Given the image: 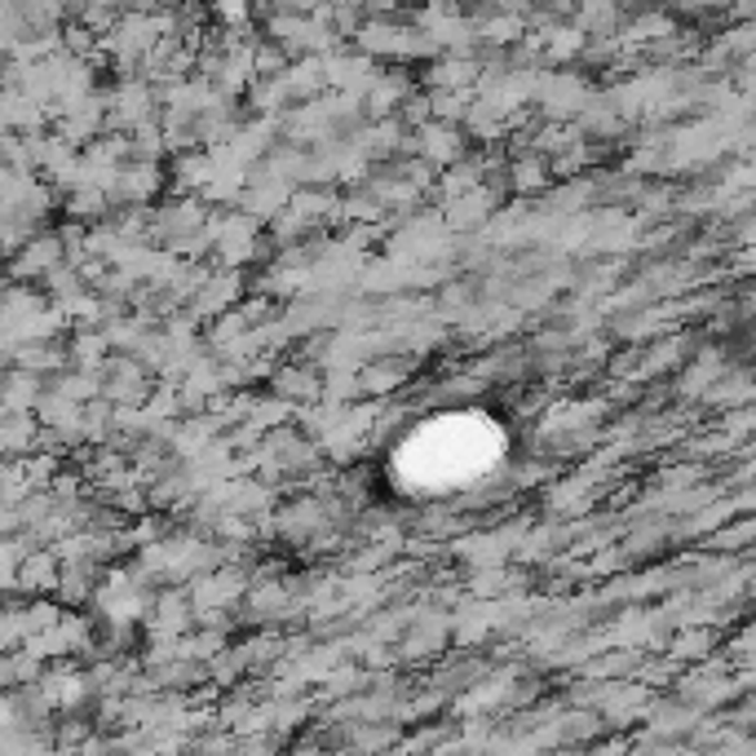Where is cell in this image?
<instances>
[{
    "instance_id": "6da1fadb",
    "label": "cell",
    "mask_w": 756,
    "mask_h": 756,
    "mask_svg": "<svg viewBox=\"0 0 756 756\" xmlns=\"http://www.w3.org/2000/svg\"><path fill=\"white\" fill-rule=\"evenodd\" d=\"M500 433L487 420H438L420 433H411V442L398 451V478L442 491V487H460L473 482L500 451L496 442Z\"/></svg>"
}]
</instances>
